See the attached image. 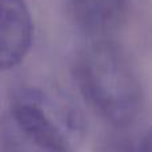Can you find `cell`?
<instances>
[{"mask_svg": "<svg viewBox=\"0 0 152 152\" xmlns=\"http://www.w3.org/2000/svg\"><path fill=\"white\" fill-rule=\"evenodd\" d=\"M135 150L136 152H152V128L143 135L137 145H135Z\"/></svg>", "mask_w": 152, "mask_h": 152, "instance_id": "obj_5", "label": "cell"}, {"mask_svg": "<svg viewBox=\"0 0 152 152\" xmlns=\"http://www.w3.org/2000/svg\"><path fill=\"white\" fill-rule=\"evenodd\" d=\"M84 102L115 128L136 121L143 107V87L127 52L113 40L95 37L77 51L72 66Z\"/></svg>", "mask_w": 152, "mask_h": 152, "instance_id": "obj_2", "label": "cell"}, {"mask_svg": "<svg viewBox=\"0 0 152 152\" xmlns=\"http://www.w3.org/2000/svg\"><path fill=\"white\" fill-rule=\"evenodd\" d=\"M34 21L26 0H0V72L10 71L28 55Z\"/></svg>", "mask_w": 152, "mask_h": 152, "instance_id": "obj_3", "label": "cell"}, {"mask_svg": "<svg viewBox=\"0 0 152 152\" xmlns=\"http://www.w3.org/2000/svg\"><path fill=\"white\" fill-rule=\"evenodd\" d=\"M74 24L92 37H107L127 18V0H63Z\"/></svg>", "mask_w": 152, "mask_h": 152, "instance_id": "obj_4", "label": "cell"}, {"mask_svg": "<svg viewBox=\"0 0 152 152\" xmlns=\"http://www.w3.org/2000/svg\"><path fill=\"white\" fill-rule=\"evenodd\" d=\"M84 135L75 103L48 86H24L0 116V152H74Z\"/></svg>", "mask_w": 152, "mask_h": 152, "instance_id": "obj_1", "label": "cell"}, {"mask_svg": "<svg viewBox=\"0 0 152 152\" xmlns=\"http://www.w3.org/2000/svg\"><path fill=\"white\" fill-rule=\"evenodd\" d=\"M112 152H136L135 147H116Z\"/></svg>", "mask_w": 152, "mask_h": 152, "instance_id": "obj_6", "label": "cell"}]
</instances>
